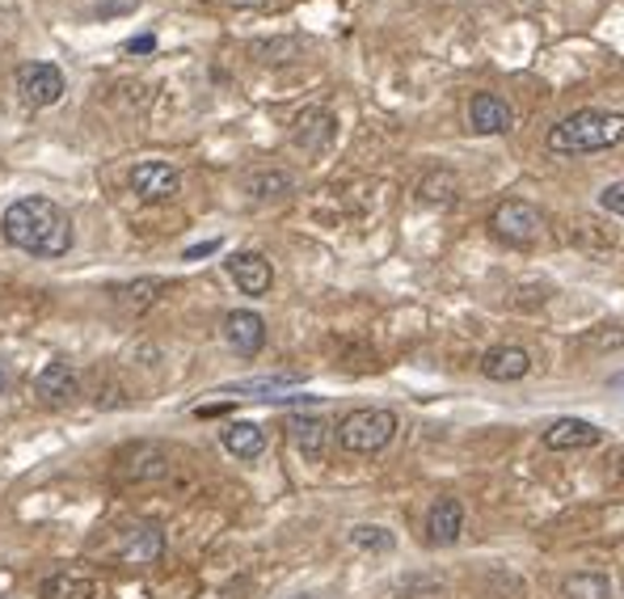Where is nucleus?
I'll use <instances>...</instances> for the list:
<instances>
[{
    "label": "nucleus",
    "instance_id": "obj_1",
    "mask_svg": "<svg viewBox=\"0 0 624 599\" xmlns=\"http://www.w3.org/2000/svg\"><path fill=\"white\" fill-rule=\"evenodd\" d=\"M0 233L13 249L34 253V258H64L77 241L68 212L43 194H26V199L9 203L0 216Z\"/></svg>",
    "mask_w": 624,
    "mask_h": 599
},
{
    "label": "nucleus",
    "instance_id": "obj_2",
    "mask_svg": "<svg viewBox=\"0 0 624 599\" xmlns=\"http://www.w3.org/2000/svg\"><path fill=\"white\" fill-rule=\"evenodd\" d=\"M544 144H548V152H553V157L608 152V148L624 144V114L621 110H599V106L574 110V114H566L561 123H553V127H548Z\"/></svg>",
    "mask_w": 624,
    "mask_h": 599
},
{
    "label": "nucleus",
    "instance_id": "obj_3",
    "mask_svg": "<svg viewBox=\"0 0 624 599\" xmlns=\"http://www.w3.org/2000/svg\"><path fill=\"white\" fill-rule=\"evenodd\" d=\"M397 436V414L393 409H376V406H363L351 409L342 422H338V443L342 452L351 456H376L384 452L388 443Z\"/></svg>",
    "mask_w": 624,
    "mask_h": 599
},
{
    "label": "nucleus",
    "instance_id": "obj_4",
    "mask_svg": "<svg viewBox=\"0 0 624 599\" xmlns=\"http://www.w3.org/2000/svg\"><path fill=\"white\" fill-rule=\"evenodd\" d=\"M489 228H493V237H502L507 246H536L544 216L532 203H523V199H502V203L493 207V216H489Z\"/></svg>",
    "mask_w": 624,
    "mask_h": 599
},
{
    "label": "nucleus",
    "instance_id": "obj_5",
    "mask_svg": "<svg viewBox=\"0 0 624 599\" xmlns=\"http://www.w3.org/2000/svg\"><path fill=\"white\" fill-rule=\"evenodd\" d=\"M13 81H18V93L26 98L30 106H55L59 98H64V72L47 64V59H30V64H18V72H13Z\"/></svg>",
    "mask_w": 624,
    "mask_h": 599
},
{
    "label": "nucleus",
    "instance_id": "obj_6",
    "mask_svg": "<svg viewBox=\"0 0 624 599\" xmlns=\"http://www.w3.org/2000/svg\"><path fill=\"white\" fill-rule=\"evenodd\" d=\"M132 191L144 203H164V199H173L182 191V173L164 161H139L132 169Z\"/></svg>",
    "mask_w": 624,
    "mask_h": 599
},
{
    "label": "nucleus",
    "instance_id": "obj_7",
    "mask_svg": "<svg viewBox=\"0 0 624 599\" xmlns=\"http://www.w3.org/2000/svg\"><path fill=\"white\" fill-rule=\"evenodd\" d=\"M34 393H38V402L43 406H72L77 402V393H81V381H77V372L64 363V359H52L38 376H34Z\"/></svg>",
    "mask_w": 624,
    "mask_h": 599
},
{
    "label": "nucleus",
    "instance_id": "obj_8",
    "mask_svg": "<svg viewBox=\"0 0 624 599\" xmlns=\"http://www.w3.org/2000/svg\"><path fill=\"white\" fill-rule=\"evenodd\" d=\"M468 127L477 136H507L515 127V110L507 106V98H498V93H477L468 102Z\"/></svg>",
    "mask_w": 624,
    "mask_h": 599
},
{
    "label": "nucleus",
    "instance_id": "obj_9",
    "mask_svg": "<svg viewBox=\"0 0 624 599\" xmlns=\"http://www.w3.org/2000/svg\"><path fill=\"white\" fill-rule=\"evenodd\" d=\"M603 443V431L587 418H557L544 427V448L553 452H582V448H599Z\"/></svg>",
    "mask_w": 624,
    "mask_h": 599
},
{
    "label": "nucleus",
    "instance_id": "obj_10",
    "mask_svg": "<svg viewBox=\"0 0 624 599\" xmlns=\"http://www.w3.org/2000/svg\"><path fill=\"white\" fill-rule=\"evenodd\" d=\"M461 528H464V507L456 494H439L427 511V541L431 545H456L461 541Z\"/></svg>",
    "mask_w": 624,
    "mask_h": 599
},
{
    "label": "nucleus",
    "instance_id": "obj_11",
    "mask_svg": "<svg viewBox=\"0 0 624 599\" xmlns=\"http://www.w3.org/2000/svg\"><path fill=\"white\" fill-rule=\"evenodd\" d=\"M224 338H228V347L237 354L253 359V354L266 347V321L258 313H249V308H232L224 317Z\"/></svg>",
    "mask_w": 624,
    "mask_h": 599
},
{
    "label": "nucleus",
    "instance_id": "obj_12",
    "mask_svg": "<svg viewBox=\"0 0 624 599\" xmlns=\"http://www.w3.org/2000/svg\"><path fill=\"white\" fill-rule=\"evenodd\" d=\"M228 274H232V283H237V292H245V296H266L271 292V283H274V271H271V262L262 258V253H232L228 258Z\"/></svg>",
    "mask_w": 624,
    "mask_h": 599
},
{
    "label": "nucleus",
    "instance_id": "obj_13",
    "mask_svg": "<svg viewBox=\"0 0 624 599\" xmlns=\"http://www.w3.org/2000/svg\"><path fill=\"white\" fill-rule=\"evenodd\" d=\"M287 439L296 443V452H304V461H326L329 422L317 414H296V418H287Z\"/></svg>",
    "mask_w": 624,
    "mask_h": 599
},
{
    "label": "nucleus",
    "instance_id": "obj_14",
    "mask_svg": "<svg viewBox=\"0 0 624 599\" xmlns=\"http://www.w3.org/2000/svg\"><path fill=\"white\" fill-rule=\"evenodd\" d=\"M161 553H164V532L157 523H136L123 536V545H118V557L127 566H152V562H161Z\"/></svg>",
    "mask_w": 624,
    "mask_h": 599
},
{
    "label": "nucleus",
    "instance_id": "obj_15",
    "mask_svg": "<svg viewBox=\"0 0 624 599\" xmlns=\"http://www.w3.org/2000/svg\"><path fill=\"white\" fill-rule=\"evenodd\" d=\"M481 372L498 384L523 381L532 372V354L523 351V347H489L486 359H481Z\"/></svg>",
    "mask_w": 624,
    "mask_h": 599
},
{
    "label": "nucleus",
    "instance_id": "obj_16",
    "mask_svg": "<svg viewBox=\"0 0 624 599\" xmlns=\"http://www.w3.org/2000/svg\"><path fill=\"white\" fill-rule=\"evenodd\" d=\"M329 139H333V114L329 110H304L292 127V144L304 152H321V148H329Z\"/></svg>",
    "mask_w": 624,
    "mask_h": 599
},
{
    "label": "nucleus",
    "instance_id": "obj_17",
    "mask_svg": "<svg viewBox=\"0 0 624 599\" xmlns=\"http://www.w3.org/2000/svg\"><path fill=\"white\" fill-rule=\"evenodd\" d=\"M219 443H224L237 461H258V456L266 452V431H262L258 422H228V427L219 431Z\"/></svg>",
    "mask_w": 624,
    "mask_h": 599
},
{
    "label": "nucleus",
    "instance_id": "obj_18",
    "mask_svg": "<svg viewBox=\"0 0 624 599\" xmlns=\"http://www.w3.org/2000/svg\"><path fill=\"white\" fill-rule=\"evenodd\" d=\"M245 191H249V199H258V203H279V199H292L296 178L283 173V169H258V173L245 178Z\"/></svg>",
    "mask_w": 624,
    "mask_h": 599
},
{
    "label": "nucleus",
    "instance_id": "obj_19",
    "mask_svg": "<svg viewBox=\"0 0 624 599\" xmlns=\"http://www.w3.org/2000/svg\"><path fill=\"white\" fill-rule=\"evenodd\" d=\"M164 473H169V456L152 443L132 448L127 461H123V477H136V482H152V477H164Z\"/></svg>",
    "mask_w": 624,
    "mask_h": 599
},
{
    "label": "nucleus",
    "instance_id": "obj_20",
    "mask_svg": "<svg viewBox=\"0 0 624 599\" xmlns=\"http://www.w3.org/2000/svg\"><path fill=\"white\" fill-rule=\"evenodd\" d=\"M43 599H93V578L81 570H59L43 578Z\"/></svg>",
    "mask_w": 624,
    "mask_h": 599
},
{
    "label": "nucleus",
    "instance_id": "obj_21",
    "mask_svg": "<svg viewBox=\"0 0 624 599\" xmlns=\"http://www.w3.org/2000/svg\"><path fill=\"white\" fill-rule=\"evenodd\" d=\"M456 194H461V178H456L452 169H431V173H422V182H418V199H422V203H434V207L456 203Z\"/></svg>",
    "mask_w": 624,
    "mask_h": 599
},
{
    "label": "nucleus",
    "instance_id": "obj_22",
    "mask_svg": "<svg viewBox=\"0 0 624 599\" xmlns=\"http://www.w3.org/2000/svg\"><path fill=\"white\" fill-rule=\"evenodd\" d=\"M566 596L570 599H612V583L608 574H570L566 578Z\"/></svg>",
    "mask_w": 624,
    "mask_h": 599
},
{
    "label": "nucleus",
    "instance_id": "obj_23",
    "mask_svg": "<svg viewBox=\"0 0 624 599\" xmlns=\"http://www.w3.org/2000/svg\"><path fill=\"white\" fill-rule=\"evenodd\" d=\"M161 296V283L157 279H139V283H127V287H114V300L123 304V308H148L152 300Z\"/></svg>",
    "mask_w": 624,
    "mask_h": 599
},
{
    "label": "nucleus",
    "instance_id": "obj_24",
    "mask_svg": "<svg viewBox=\"0 0 624 599\" xmlns=\"http://www.w3.org/2000/svg\"><path fill=\"white\" fill-rule=\"evenodd\" d=\"M351 545L354 549H367V553H388V549L397 545V541H393V532H388V528H372V523H367V528H354Z\"/></svg>",
    "mask_w": 624,
    "mask_h": 599
},
{
    "label": "nucleus",
    "instance_id": "obj_25",
    "mask_svg": "<svg viewBox=\"0 0 624 599\" xmlns=\"http://www.w3.org/2000/svg\"><path fill=\"white\" fill-rule=\"evenodd\" d=\"M591 351H612V347H624V329L621 326H608L599 338H587Z\"/></svg>",
    "mask_w": 624,
    "mask_h": 599
},
{
    "label": "nucleus",
    "instance_id": "obj_26",
    "mask_svg": "<svg viewBox=\"0 0 624 599\" xmlns=\"http://www.w3.org/2000/svg\"><path fill=\"white\" fill-rule=\"evenodd\" d=\"M599 203H603V212H612V216L624 219V182H612L608 191L599 194Z\"/></svg>",
    "mask_w": 624,
    "mask_h": 599
},
{
    "label": "nucleus",
    "instance_id": "obj_27",
    "mask_svg": "<svg viewBox=\"0 0 624 599\" xmlns=\"http://www.w3.org/2000/svg\"><path fill=\"white\" fill-rule=\"evenodd\" d=\"M152 47H157V38H152V34H139V38H132V43H127V52H132V55L152 52Z\"/></svg>",
    "mask_w": 624,
    "mask_h": 599
},
{
    "label": "nucleus",
    "instance_id": "obj_28",
    "mask_svg": "<svg viewBox=\"0 0 624 599\" xmlns=\"http://www.w3.org/2000/svg\"><path fill=\"white\" fill-rule=\"evenodd\" d=\"M216 249H219V241H203V246H191V249H186L182 258H191V262H194V258H207V253H216Z\"/></svg>",
    "mask_w": 624,
    "mask_h": 599
},
{
    "label": "nucleus",
    "instance_id": "obj_29",
    "mask_svg": "<svg viewBox=\"0 0 624 599\" xmlns=\"http://www.w3.org/2000/svg\"><path fill=\"white\" fill-rule=\"evenodd\" d=\"M13 381H18V376H13L9 359H0V393H9V388H13Z\"/></svg>",
    "mask_w": 624,
    "mask_h": 599
},
{
    "label": "nucleus",
    "instance_id": "obj_30",
    "mask_svg": "<svg viewBox=\"0 0 624 599\" xmlns=\"http://www.w3.org/2000/svg\"><path fill=\"white\" fill-rule=\"evenodd\" d=\"M232 9H271L274 0H228Z\"/></svg>",
    "mask_w": 624,
    "mask_h": 599
},
{
    "label": "nucleus",
    "instance_id": "obj_31",
    "mask_svg": "<svg viewBox=\"0 0 624 599\" xmlns=\"http://www.w3.org/2000/svg\"><path fill=\"white\" fill-rule=\"evenodd\" d=\"M292 599H317V596H292Z\"/></svg>",
    "mask_w": 624,
    "mask_h": 599
}]
</instances>
